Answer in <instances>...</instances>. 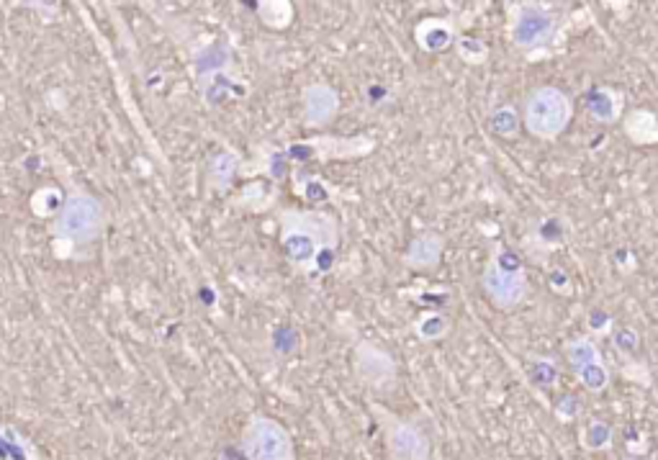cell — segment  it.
I'll use <instances>...</instances> for the list:
<instances>
[{
	"instance_id": "6da1fadb",
	"label": "cell",
	"mask_w": 658,
	"mask_h": 460,
	"mask_svg": "<svg viewBox=\"0 0 658 460\" xmlns=\"http://www.w3.org/2000/svg\"><path fill=\"white\" fill-rule=\"evenodd\" d=\"M574 116V103L556 85H540L535 88L525 101L522 121L525 129L538 139H556L561 137L571 124Z\"/></svg>"
},
{
	"instance_id": "7a4b0ae2",
	"label": "cell",
	"mask_w": 658,
	"mask_h": 460,
	"mask_svg": "<svg viewBox=\"0 0 658 460\" xmlns=\"http://www.w3.org/2000/svg\"><path fill=\"white\" fill-rule=\"evenodd\" d=\"M481 283H484V293L489 296L491 304L502 311L515 309L527 296V275L512 252L491 257V263L484 268Z\"/></svg>"
},
{
	"instance_id": "3957f363",
	"label": "cell",
	"mask_w": 658,
	"mask_h": 460,
	"mask_svg": "<svg viewBox=\"0 0 658 460\" xmlns=\"http://www.w3.org/2000/svg\"><path fill=\"white\" fill-rule=\"evenodd\" d=\"M103 224V211L101 204L96 198L83 196H70L62 204L60 214L54 219V234L62 239V242H70V245H88L98 237Z\"/></svg>"
},
{
	"instance_id": "277c9868",
	"label": "cell",
	"mask_w": 658,
	"mask_h": 460,
	"mask_svg": "<svg viewBox=\"0 0 658 460\" xmlns=\"http://www.w3.org/2000/svg\"><path fill=\"white\" fill-rule=\"evenodd\" d=\"M242 448L250 460H291L294 440L278 419L252 417L242 435Z\"/></svg>"
},
{
	"instance_id": "5b68a950",
	"label": "cell",
	"mask_w": 658,
	"mask_h": 460,
	"mask_svg": "<svg viewBox=\"0 0 658 460\" xmlns=\"http://www.w3.org/2000/svg\"><path fill=\"white\" fill-rule=\"evenodd\" d=\"M556 34V13L540 3H520L512 8L509 36L522 49H535L548 44Z\"/></svg>"
},
{
	"instance_id": "8992f818",
	"label": "cell",
	"mask_w": 658,
	"mask_h": 460,
	"mask_svg": "<svg viewBox=\"0 0 658 460\" xmlns=\"http://www.w3.org/2000/svg\"><path fill=\"white\" fill-rule=\"evenodd\" d=\"M383 435H386V450L391 460H430V440L412 422L391 417L383 425Z\"/></svg>"
},
{
	"instance_id": "52a82bcc",
	"label": "cell",
	"mask_w": 658,
	"mask_h": 460,
	"mask_svg": "<svg viewBox=\"0 0 658 460\" xmlns=\"http://www.w3.org/2000/svg\"><path fill=\"white\" fill-rule=\"evenodd\" d=\"M337 108H340V98L329 85H312L304 93V116L306 124L324 126L335 119Z\"/></svg>"
},
{
	"instance_id": "ba28073f",
	"label": "cell",
	"mask_w": 658,
	"mask_h": 460,
	"mask_svg": "<svg viewBox=\"0 0 658 460\" xmlns=\"http://www.w3.org/2000/svg\"><path fill=\"white\" fill-rule=\"evenodd\" d=\"M440 255H443V239L437 237V234H422V237H417L409 245L407 263L412 268L427 270L440 263Z\"/></svg>"
},
{
	"instance_id": "9c48e42d",
	"label": "cell",
	"mask_w": 658,
	"mask_h": 460,
	"mask_svg": "<svg viewBox=\"0 0 658 460\" xmlns=\"http://www.w3.org/2000/svg\"><path fill=\"white\" fill-rule=\"evenodd\" d=\"M358 371L360 376L368 378V381L383 383L394 376V360L383 353V350H376V347H363V353H360L358 360Z\"/></svg>"
},
{
	"instance_id": "30bf717a",
	"label": "cell",
	"mask_w": 658,
	"mask_h": 460,
	"mask_svg": "<svg viewBox=\"0 0 658 460\" xmlns=\"http://www.w3.org/2000/svg\"><path fill=\"white\" fill-rule=\"evenodd\" d=\"M587 111L594 121H602V124H610L620 116L623 111V98L612 93V90H592L587 96Z\"/></svg>"
},
{
	"instance_id": "8fae6325",
	"label": "cell",
	"mask_w": 658,
	"mask_h": 460,
	"mask_svg": "<svg viewBox=\"0 0 658 460\" xmlns=\"http://www.w3.org/2000/svg\"><path fill=\"white\" fill-rule=\"evenodd\" d=\"M566 360H569L571 371H581L584 365L589 363H597L599 358V350L597 345H594L592 340H587V337H576V340H571L569 345H566Z\"/></svg>"
},
{
	"instance_id": "7c38bea8",
	"label": "cell",
	"mask_w": 658,
	"mask_h": 460,
	"mask_svg": "<svg viewBox=\"0 0 658 460\" xmlns=\"http://www.w3.org/2000/svg\"><path fill=\"white\" fill-rule=\"evenodd\" d=\"M520 119H522V116L517 114L512 106L497 108V111H494V114H491V119H489L491 134H497V137H502V139L517 137V132H520Z\"/></svg>"
},
{
	"instance_id": "4fadbf2b",
	"label": "cell",
	"mask_w": 658,
	"mask_h": 460,
	"mask_svg": "<svg viewBox=\"0 0 658 460\" xmlns=\"http://www.w3.org/2000/svg\"><path fill=\"white\" fill-rule=\"evenodd\" d=\"M576 378H579L581 386L592 391V394H599V391H605L607 386H610V371H607L602 360L584 365L581 371H576Z\"/></svg>"
},
{
	"instance_id": "5bb4252c",
	"label": "cell",
	"mask_w": 658,
	"mask_h": 460,
	"mask_svg": "<svg viewBox=\"0 0 658 460\" xmlns=\"http://www.w3.org/2000/svg\"><path fill=\"white\" fill-rule=\"evenodd\" d=\"M453 42V34H450L448 26L443 24H427L425 29H419V44L430 52H440L448 44Z\"/></svg>"
},
{
	"instance_id": "9a60e30c",
	"label": "cell",
	"mask_w": 658,
	"mask_h": 460,
	"mask_svg": "<svg viewBox=\"0 0 658 460\" xmlns=\"http://www.w3.org/2000/svg\"><path fill=\"white\" fill-rule=\"evenodd\" d=\"M458 47H461L463 60H468V62H473V60L481 62L486 57V44L481 42V39H471V36H466V39H461Z\"/></svg>"
},
{
	"instance_id": "2e32d148",
	"label": "cell",
	"mask_w": 658,
	"mask_h": 460,
	"mask_svg": "<svg viewBox=\"0 0 658 460\" xmlns=\"http://www.w3.org/2000/svg\"><path fill=\"white\" fill-rule=\"evenodd\" d=\"M448 329V322H445L443 317H427L425 322L419 324V335L427 337V340H435V337H440Z\"/></svg>"
}]
</instances>
